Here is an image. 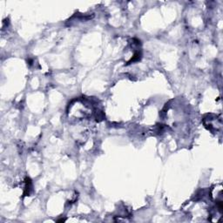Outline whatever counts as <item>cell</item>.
<instances>
[{
  "mask_svg": "<svg viewBox=\"0 0 223 223\" xmlns=\"http://www.w3.org/2000/svg\"><path fill=\"white\" fill-rule=\"evenodd\" d=\"M31 181L29 178H26L25 180V188H24V195L25 196H28L30 195L31 194Z\"/></svg>",
  "mask_w": 223,
  "mask_h": 223,
  "instance_id": "1",
  "label": "cell"
}]
</instances>
